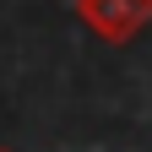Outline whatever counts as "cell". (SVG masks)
<instances>
[{
  "mask_svg": "<svg viewBox=\"0 0 152 152\" xmlns=\"http://www.w3.org/2000/svg\"><path fill=\"white\" fill-rule=\"evenodd\" d=\"M76 22L103 44H130L152 22V0H71Z\"/></svg>",
  "mask_w": 152,
  "mask_h": 152,
  "instance_id": "obj_1",
  "label": "cell"
},
{
  "mask_svg": "<svg viewBox=\"0 0 152 152\" xmlns=\"http://www.w3.org/2000/svg\"><path fill=\"white\" fill-rule=\"evenodd\" d=\"M0 152H16V147H0Z\"/></svg>",
  "mask_w": 152,
  "mask_h": 152,
  "instance_id": "obj_2",
  "label": "cell"
}]
</instances>
